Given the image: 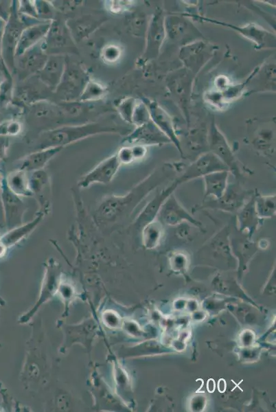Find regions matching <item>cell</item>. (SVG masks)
<instances>
[{
    "label": "cell",
    "instance_id": "10",
    "mask_svg": "<svg viewBox=\"0 0 276 412\" xmlns=\"http://www.w3.org/2000/svg\"><path fill=\"white\" fill-rule=\"evenodd\" d=\"M253 195L252 194L235 213L236 229L250 238H252L263 222L256 211Z\"/></svg>",
    "mask_w": 276,
    "mask_h": 412
},
{
    "label": "cell",
    "instance_id": "15",
    "mask_svg": "<svg viewBox=\"0 0 276 412\" xmlns=\"http://www.w3.org/2000/svg\"><path fill=\"white\" fill-rule=\"evenodd\" d=\"M169 141V139L164 134L154 130L151 127L141 125L126 137L123 142L146 146L148 145L167 143Z\"/></svg>",
    "mask_w": 276,
    "mask_h": 412
},
{
    "label": "cell",
    "instance_id": "29",
    "mask_svg": "<svg viewBox=\"0 0 276 412\" xmlns=\"http://www.w3.org/2000/svg\"><path fill=\"white\" fill-rule=\"evenodd\" d=\"M216 388V383L213 378H209L207 382V389L209 393H213Z\"/></svg>",
    "mask_w": 276,
    "mask_h": 412
},
{
    "label": "cell",
    "instance_id": "7",
    "mask_svg": "<svg viewBox=\"0 0 276 412\" xmlns=\"http://www.w3.org/2000/svg\"><path fill=\"white\" fill-rule=\"evenodd\" d=\"M228 170L227 166L212 152L203 154L192 163L183 168L176 177L180 185L189 181L202 178L211 172Z\"/></svg>",
    "mask_w": 276,
    "mask_h": 412
},
{
    "label": "cell",
    "instance_id": "1",
    "mask_svg": "<svg viewBox=\"0 0 276 412\" xmlns=\"http://www.w3.org/2000/svg\"><path fill=\"white\" fill-rule=\"evenodd\" d=\"M178 167L165 165L155 170L123 195H108L97 206L93 219L97 227L111 233L121 227L131 216L137 207L151 192L174 177Z\"/></svg>",
    "mask_w": 276,
    "mask_h": 412
},
{
    "label": "cell",
    "instance_id": "24",
    "mask_svg": "<svg viewBox=\"0 0 276 412\" xmlns=\"http://www.w3.org/2000/svg\"><path fill=\"white\" fill-rule=\"evenodd\" d=\"M117 157L122 165H127L135 162L131 146H122L117 152Z\"/></svg>",
    "mask_w": 276,
    "mask_h": 412
},
{
    "label": "cell",
    "instance_id": "2",
    "mask_svg": "<svg viewBox=\"0 0 276 412\" xmlns=\"http://www.w3.org/2000/svg\"><path fill=\"white\" fill-rule=\"evenodd\" d=\"M113 132H115L114 128L97 124L60 127L41 134L35 148L37 150L51 147H64L90 136Z\"/></svg>",
    "mask_w": 276,
    "mask_h": 412
},
{
    "label": "cell",
    "instance_id": "20",
    "mask_svg": "<svg viewBox=\"0 0 276 412\" xmlns=\"http://www.w3.org/2000/svg\"><path fill=\"white\" fill-rule=\"evenodd\" d=\"M254 203L259 217L262 219L271 218L275 216V194H254Z\"/></svg>",
    "mask_w": 276,
    "mask_h": 412
},
{
    "label": "cell",
    "instance_id": "33",
    "mask_svg": "<svg viewBox=\"0 0 276 412\" xmlns=\"http://www.w3.org/2000/svg\"><path fill=\"white\" fill-rule=\"evenodd\" d=\"M3 179V177L1 176V175L0 174V188H1V183H2Z\"/></svg>",
    "mask_w": 276,
    "mask_h": 412
},
{
    "label": "cell",
    "instance_id": "21",
    "mask_svg": "<svg viewBox=\"0 0 276 412\" xmlns=\"http://www.w3.org/2000/svg\"><path fill=\"white\" fill-rule=\"evenodd\" d=\"M106 93V89L102 85L89 81L80 96V100L83 101H89L100 99L104 97Z\"/></svg>",
    "mask_w": 276,
    "mask_h": 412
},
{
    "label": "cell",
    "instance_id": "30",
    "mask_svg": "<svg viewBox=\"0 0 276 412\" xmlns=\"http://www.w3.org/2000/svg\"><path fill=\"white\" fill-rule=\"evenodd\" d=\"M226 387H227V384H226L225 380L223 378L219 379V380L218 382V390L220 393H224L226 390Z\"/></svg>",
    "mask_w": 276,
    "mask_h": 412
},
{
    "label": "cell",
    "instance_id": "13",
    "mask_svg": "<svg viewBox=\"0 0 276 412\" xmlns=\"http://www.w3.org/2000/svg\"><path fill=\"white\" fill-rule=\"evenodd\" d=\"M45 215L37 211L35 217L28 222L8 230L3 236L0 237L1 242L7 247L10 248L23 240L27 238L41 223Z\"/></svg>",
    "mask_w": 276,
    "mask_h": 412
},
{
    "label": "cell",
    "instance_id": "28",
    "mask_svg": "<svg viewBox=\"0 0 276 412\" xmlns=\"http://www.w3.org/2000/svg\"><path fill=\"white\" fill-rule=\"evenodd\" d=\"M256 244L258 249H265L269 246L270 242L266 238H261Z\"/></svg>",
    "mask_w": 276,
    "mask_h": 412
},
{
    "label": "cell",
    "instance_id": "5",
    "mask_svg": "<svg viewBox=\"0 0 276 412\" xmlns=\"http://www.w3.org/2000/svg\"><path fill=\"white\" fill-rule=\"evenodd\" d=\"M3 218L8 230L23 223V216L27 207L22 198L13 193L8 187L3 177L0 188Z\"/></svg>",
    "mask_w": 276,
    "mask_h": 412
},
{
    "label": "cell",
    "instance_id": "6",
    "mask_svg": "<svg viewBox=\"0 0 276 412\" xmlns=\"http://www.w3.org/2000/svg\"><path fill=\"white\" fill-rule=\"evenodd\" d=\"M28 178L32 197L35 198L38 206V211L45 216L51 209L52 190L50 174L43 169L28 172Z\"/></svg>",
    "mask_w": 276,
    "mask_h": 412
},
{
    "label": "cell",
    "instance_id": "11",
    "mask_svg": "<svg viewBox=\"0 0 276 412\" xmlns=\"http://www.w3.org/2000/svg\"><path fill=\"white\" fill-rule=\"evenodd\" d=\"M211 149L216 155L228 168L230 174L235 177L242 175V170L240 163L231 150L226 139L218 130H214L211 134Z\"/></svg>",
    "mask_w": 276,
    "mask_h": 412
},
{
    "label": "cell",
    "instance_id": "19",
    "mask_svg": "<svg viewBox=\"0 0 276 412\" xmlns=\"http://www.w3.org/2000/svg\"><path fill=\"white\" fill-rule=\"evenodd\" d=\"M5 180L9 189L19 196H32L29 185L28 172L15 169L5 175Z\"/></svg>",
    "mask_w": 276,
    "mask_h": 412
},
{
    "label": "cell",
    "instance_id": "27",
    "mask_svg": "<svg viewBox=\"0 0 276 412\" xmlns=\"http://www.w3.org/2000/svg\"><path fill=\"white\" fill-rule=\"evenodd\" d=\"M8 146L9 138L8 136L0 135V160L6 156V152Z\"/></svg>",
    "mask_w": 276,
    "mask_h": 412
},
{
    "label": "cell",
    "instance_id": "22",
    "mask_svg": "<svg viewBox=\"0 0 276 412\" xmlns=\"http://www.w3.org/2000/svg\"><path fill=\"white\" fill-rule=\"evenodd\" d=\"M19 29L14 27L12 23L8 24L5 27V34L3 39V47L4 52H11L14 47H16L18 43Z\"/></svg>",
    "mask_w": 276,
    "mask_h": 412
},
{
    "label": "cell",
    "instance_id": "31",
    "mask_svg": "<svg viewBox=\"0 0 276 412\" xmlns=\"http://www.w3.org/2000/svg\"><path fill=\"white\" fill-rule=\"evenodd\" d=\"M7 249L8 248L0 240V257L5 254Z\"/></svg>",
    "mask_w": 276,
    "mask_h": 412
},
{
    "label": "cell",
    "instance_id": "12",
    "mask_svg": "<svg viewBox=\"0 0 276 412\" xmlns=\"http://www.w3.org/2000/svg\"><path fill=\"white\" fill-rule=\"evenodd\" d=\"M62 148L63 147L58 146L35 150L20 159L16 163V169L26 172L43 170Z\"/></svg>",
    "mask_w": 276,
    "mask_h": 412
},
{
    "label": "cell",
    "instance_id": "23",
    "mask_svg": "<svg viewBox=\"0 0 276 412\" xmlns=\"http://www.w3.org/2000/svg\"><path fill=\"white\" fill-rule=\"evenodd\" d=\"M121 56V49L115 45L106 46L102 52V58L108 62H114L117 60Z\"/></svg>",
    "mask_w": 276,
    "mask_h": 412
},
{
    "label": "cell",
    "instance_id": "26",
    "mask_svg": "<svg viewBox=\"0 0 276 412\" xmlns=\"http://www.w3.org/2000/svg\"><path fill=\"white\" fill-rule=\"evenodd\" d=\"M130 2L126 1H113L109 3L108 8L111 12L117 13L127 8L130 4Z\"/></svg>",
    "mask_w": 276,
    "mask_h": 412
},
{
    "label": "cell",
    "instance_id": "32",
    "mask_svg": "<svg viewBox=\"0 0 276 412\" xmlns=\"http://www.w3.org/2000/svg\"><path fill=\"white\" fill-rule=\"evenodd\" d=\"M3 25H4V21L2 20L1 19H0V29L3 27Z\"/></svg>",
    "mask_w": 276,
    "mask_h": 412
},
{
    "label": "cell",
    "instance_id": "25",
    "mask_svg": "<svg viewBox=\"0 0 276 412\" xmlns=\"http://www.w3.org/2000/svg\"><path fill=\"white\" fill-rule=\"evenodd\" d=\"M134 101L132 99H126L120 103L118 108L122 116L128 122H131L133 108L135 105Z\"/></svg>",
    "mask_w": 276,
    "mask_h": 412
},
{
    "label": "cell",
    "instance_id": "17",
    "mask_svg": "<svg viewBox=\"0 0 276 412\" xmlns=\"http://www.w3.org/2000/svg\"><path fill=\"white\" fill-rule=\"evenodd\" d=\"M50 23H43L29 27L21 32L16 47V54L21 55L34 45L49 30Z\"/></svg>",
    "mask_w": 276,
    "mask_h": 412
},
{
    "label": "cell",
    "instance_id": "9",
    "mask_svg": "<svg viewBox=\"0 0 276 412\" xmlns=\"http://www.w3.org/2000/svg\"><path fill=\"white\" fill-rule=\"evenodd\" d=\"M180 185L179 181L174 179L172 183L158 192L144 206L133 222V227L137 231H140L147 223L157 218L159 211L166 199L174 192Z\"/></svg>",
    "mask_w": 276,
    "mask_h": 412
},
{
    "label": "cell",
    "instance_id": "4",
    "mask_svg": "<svg viewBox=\"0 0 276 412\" xmlns=\"http://www.w3.org/2000/svg\"><path fill=\"white\" fill-rule=\"evenodd\" d=\"M157 218L164 226L176 227L188 222L204 231L202 222L181 205L174 192L164 202Z\"/></svg>",
    "mask_w": 276,
    "mask_h": 412
},
{
    "label": "cell",
    "instance_id": "34",
    "mask_svg": "<svg viewBox=\"0 0 276 412\" xmlns=\"http://www.w3.org/2000/svg\"><path fill=\"white\" fill-rule=\"evenodd\" d=\"M3 133V131H2V128H1V125H0V135H3V133Z\"/></svg>",
    "mask_w": 276,
    "mask_h": 412
},
{
    "label": "cell",
    "instance_id": "18",
    "mask_svg": "<svg viewBox=\"0 0 276 412\" xmlns=\"http://www.w3.org/2000/svg\"><path fill=\"white\" fill-rule=\"evenodd\" d=\"M141 243L147 249H154L161 244L165 235V226L157 218L144 225L140 231Z\"/></svg>",
    "mask_w": 276,
    "mask_h": 412
},
{
    "label": "cell",
    "instance_id": "14",
    "mask_svg": "<svg viewBox=\"0 0 276 412\" xmlns=\"http://www.w3.org/2000/svg\"><path fill=\"white\" fill-rule=\"evenodd\" d=\"M230 172L228 170L217 171L202 177L204 183V199H218L225 192L229 185Z\"/></svg>",
    "mask_w": 276,
    "mask_h": 412
},
{
    "label": "cell",
    "instance_id": "16",
    "mask_svg": "<svg viewBox=\"0 0 276 412\" xmlns=\"http://www.w3.org/2000/svg\"><path fill=\"white\" fill-rule=\"evenodd\" d=\"M148 107L152 119L158 126L159 130L163 133L169 140L176 146L179 151L183 154L180 141L177 138L170 119L168 115L154 102H150Z\"/></svg>",
    "mask_w": 276,
    "mask_h": 412
},
{
    "label": "cell",
    "instance_id": "8",
    "mask_svg": "<svg viewBox=\"0 0 276 412\" xmlns=\"http://www.w3.org/2000/svg\"><path fill=\"white\" fill-rule=\"evenodd\" d=\"M116 153L106 158L91 170L81 176L78 181L79 188H87L94 183L108 184L121 168Z\"/></svg>",
    "mask_w": 276,
    "mask_h": 412
},
{
    "label": "cell",
    "instance_id": "3",
    "mask_svg": "<svg viewBox=\"0 0 276 412\" xmlns=\"http://www.w3.org/2000/svg\"><path fill=\"white\" fill-rule=\"evenodd\" d=\"M251 194L242 189L239 184L229 183L225 192L220 198L203 201V203L195 206L193 210L218 209L225 212L236 213Z\"/></svg>",
    "mask_w": 276,
    "mask_h": 412
}]
</instances>
